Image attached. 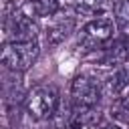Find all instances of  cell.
<instances>
[{
  "mask_svg": "<svg viewBox=\"0 0 129 129\" xmlns=\"http://www.w3.org/2000/svg\"><path fill=\"white\" fill-rule=\"evenodd\" d=\"M113 12L119 24H129V0H117L113 4Z\"/></svg>",
  "mask_w": 129,
  "mask_h": 129,
  "instance_id": "obj_9",
  "label": "cell"
},
{
  "mask_svg": "<svg viewBox=\"0 0 129 129\" xmlns=\"http://www.w3.org/2000/svg\"><path fill=\"white\" fill-rule=\"evenodd\" d=\"M103 95V85L91 75L75 77L71 85V99L75 107H97Z\"/></svg>",
  "mask_w": 129,
  "mask_h": 129,
  "instance_id": "obj_4",
  "label": "cell"
},
{
  "mask_svg": "<svg viewBox=\"0 0 129 129\" xmlns=\"http://www.w3.org/2000/svg\"><path fill=\"white\" fill-rule=\"evenodd\" d=\"M6 32L10 36V42H30L38 36V26L28 14H14L6 18Z\"/></svg>",
  "mask_w": 129,
  "mask_h": 129,
  "instance_id": "obj_5",
  "label": "cell"
},
{
  "mask_svg": "<svg viewBox=\"0 0 129 129\" xmlns=\"http://www.w3.org/2000/svg\"><path fill=\"white\" fill-rule=\"evenodd\" d=\"M38 58V44L36 40L30 42H4L2 48V64L12 73H22L32 67V62Z\"/></svg>",
  "mask_w": 129,
  "mask_h": 129,
  "instance_id": "obj_2",
  "label": "cell"
},
{
  "mask_svg": "<svg viewBox=\"0 0 129 129\" xmlns=\"http://www.w3.org/2000/svg\"><path fill=\"white\" fill-rule=\"evenodd\" d=\"M115 34V22L111 18H95L87 22L79 32V44L87 50H103Z\"/></svg>",
  "mask_w": 129,
  "mask_h": 129,
  "instance_id": "obj_3",
  "label": "cell"
},
{
  "mask_svg": "<svg viewBox=\"0 0 129 129\" xmlns=\"http://www.w3.org/2000/svg\"><path fill=\"white\" fill-rule=\"evenodd\" d=\"M58 105H60L58 89L52 85H36L34 89H30V93L24 99L26 113L36 121L54 117V113L58 111Z\"/></svg>",
  "mask_w": 129,
  "mask_h": 129,
  "instance_id": "obj_1",
  "label": "cell"
},
{
  "mask_svg": "<svg viewBox=\"0 0 129 129\" xmlns=\"http://www.w3.org/2000/svg\"><path fill=\"white\" fill-rule=\"evenodd\" d=\"M75 28V20L73 18H67V20H58L54 22L52 26H48L46 30V40L50 44H56V42H62Z\"/></svg>",
  "mask_w": 129,
  "mask_h": 129,
  "instance_id": "obj_6",
  "label": "cell"
},
{
  "mask_svg": "<svg viewBox=\"0 0 129 129\" xmlns=\"http://www.w3.org/2000/svg\"><path fill=\"white\" fill-rule=\"evenodd\" d=\"M30 2H34V0H30Z\"/></svg>",
  "mask_w": 129,
  "mask_h": 129,
  "instance_id": "obj_11",
  "label": "cell"
},
{
  "mask_svg": "<svg viewBox=\"0 0 129 129\" xmlns=\"http://www.w3.org/2000/svg\"><path fill=\"white\" fill-rule=\"evenodd\" d=\"M99 129H109V127H99Z\"/></svg>",
  "mask_w": 129,
  "mask_h": 129,
  "instance_id": "obj_10",
  "label": "cell"
},
{
  "mask_svg": "<svg viewBox=\"0 0 129 129\" xmlns=\"http://www.w3.org/2000/svg\"><path fill=\"white\" fill-rule=\"evenodd\" d=\"M30 8L36 16H52L58 12V0H34L30 2Z\"/></svg>",
  "mask_w": 129,
  "mask_h": 129,
  "instance_id": "obj_8",
  "label": "cell"
},
{
  "mask_svg": "<svg viewBox=\"0 0 129 129\" xmlns=\"http://www.w3.org/2000/svg\"><path fill=\"white\" fill-rule=\"evenodd\" d=\"M109 8L107 0H77V10L83 12V14H103L105 10Z\"/></svg>",
  "mask_w": 129,
  "mask_h": 129,
  "instance_id": "obj_7",
  "label": "cell"
}]
</instances>
